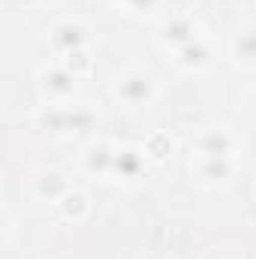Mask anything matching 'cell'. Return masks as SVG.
I'll return each instance as SVG.
<instances>
[{"label":"cell","mask_w":256,"mask_h":259,"mask_svg":"<svg viewBox=\"0 0 256 259\" xmlns=\"http://www.w3.org/2000/svg\"><path fill=\"white\" fill-rule=\"evenodd\" d=\"M118 97L127 106H148L157 97V81L145 69H127L118 75Z\"/></svg>","instance_id":"6da1fadb"},{"label":"cell","mask_w":256,"mask_h":259,"mask_svg":"<svg viewBox=\"0 0 256 259\" xmlns=\"http://www.w3.org/2000/svg\"><path fill=\"white\" fill-rule=\"evenodd\" d=\"M199 175L208 181H223L232 175V163H229V157H205L199 166Z\"/></svg>","instance_id":"8992f818"},{"label":"cell","mask_w":256,"mask_h":259,"mask_svg":"<svg viewBox=\"0 0 256 259\" xmlns=\"http://www.w3.org/2000/svg\"><path fill=\"white\" fill-rule=\"evenodd\" d=\"M61 208H64L66 217H81V214L88 211V202H84V196L78 193V190H69V193L61 199Z\"/></svg>","instance_id":"30bf717a"},{"label":"cell","mask_w":256,"mask_h":259,"mask_svg":"<svg viewBox=\"0 0 256 259\" xmlns=\"http://www.w3.org/2000/svg\"><path fill=\"white\" fill-rule=\"evenodd\" d=\"M196 148H199V154H205V157H232V151H235V136L223 127L205 130V133L199 136Z\"/></svg>","instance_id":"7a4b0ae2"},{"label":"cell","mask_w":256,"mask_h":259,"mask_svg":"<svg viewBox=\"0 0 256 259\" xmlns=\"http://www.w3.org/2000/svg\"><path fill=\"white\" fill-rule=\"evenodd\" d=\"M139 166H142V157L127 148V151H118V154H115V166H112V169H118V172H124L127 178H133V175L139 172Z\"/></svg>","instance_id":"9c48e42d"},{"label":"cell","mask_w":256,"mask_h":259,"mask_svg":"<svg viewBox=\"0 0 256 259\" xmlns=\"http://www.w3.org/2000/svg\"><path fill=\"white\" fill-rule=\"evenodd\" d=\"M39 78H42V91L52 94V97H66V94H72V81H75V75H72L66 66L46 69Z\"/></svg>","instance_id":"3957f363"},{"label":"cell","mask_w":256,"mask_h":259,"mask_svg":"<svg viewBox=\"0 0 256 259\" xmlns=\"http://www.w3.org/2000/svg\"><path fill=\"white\" fill-rule=\"evenodd\" d=\"M208 49L199 42V39H193V42H187L184 49H181V64L184 66H205L208 64Z\"/></svg>","instance_id":"ba28073f"},{"label":"cell","mask_w":256,"mask_h":259,"mask_svg":"<svg viewBox=\"0 0 256 259\" xmlns=\"http://www.w3.org/2000/svg\"><path fill=\"white\" fill-rule=\"evenodd\" d=\"M88 66H91V61H88V55H84L81 49H75V52H66V69H69L72 75L84 72Z\"/></svg>","instance_id":"7c38bea8"},{"label":"cell","mask_w":256,"mask_h":259,"mask_svg":"<svg viewBox=\"0 0 256 259\" xmlns=\"http://www.w3.org/2000/svg\"><path fill=\"white\" fill-rule=\"evenodd\" d=\"M55 42H58L64 52L81 49V42H84V27H81L78 21H64V24H58V27H55Z\"/></svg>","instance_id":"277c9868"},{"label":"cell","mask_w":256,"mask_h":259,"mask_svg":"<svg viewBox=\"0 0 256 259\" xmlns=\"http://www.w3.org/2000/svg\"><path fill=\"white\" fill-rule=\"evenodd\" d=\"M36 193L46 196V199H64L66 193H69V184H66L61 175H42L39 178V184H36Z\"/></svg>","instance_id":"52a82bcc"},{"label":"cell","mask_w":256,"mask_h":259,"mask_svg":"<svg viewBox=\"0 0 256 259\" xmlns=\"http://www.w3.org/2000/svg\"><path fill=\"white\" fill-rule=\"evenodd\" d=\"M84 166H88V172L106 175V172H112V166H115V154H112L106 145H97V148H91V151H88Z\"/></svg>","instance_id":"5b68a950"},{"label":"cell","mask_w":256,"mask_h":259,"mask_svg":"<svg viewBox=\"0 0 256 259\" xmlns=\"http://www.w3.org/2000/svg\"><path fill=\"white\" fill-rule=\"evenodd\" d=\"M235 55H238L241 61H256V30L244 33V36H238V42H235Z\"/></svg>","instance_id":"8fae6325"}]
</instances>
